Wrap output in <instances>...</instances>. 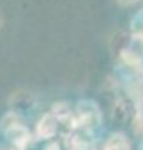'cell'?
Instances as JSON below:
<instances>
[{
	"mask_svg": "<svg viewBox=\"0 0 143 150\" xmlns=\"http://www.w3.org/2000/svg\"><path fill=\"white\" fill-rule=\"evenodd\" d=\"M48 150H58V146H57V145H51V146H50Z\"/></svg>",
	"mask_w": 143,
	"mask_h": 150,
	"instance_id": "cell-1",
	"label": "cell"
}]
</instances>
